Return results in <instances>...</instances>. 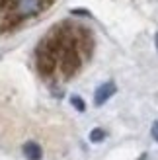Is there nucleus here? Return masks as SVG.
I'll return each mask as SVG.
<instances>
[{
  "label": "nucleus",
  "mask_w": 158,
  "mask_h": 160,
  "mask_svg": "<svg viewBox=\"0 0 158 160\" xmlns=\"http://www.w3.org/2000/svg\"><path fill=\"white\" fill-rule=\"evenodd\" d=\"M51 0H16L14 8L8 14H12L16 20H26L31 16H37L39 12H43L47 6H49Z\"/></svg>",
  "instance_id": "1"
},
{
  "label": "nucleus",
  "mask_w": 158,
  "mask_h": 160,
  "mask_svg": "<svg viewBox=\"0 0 158 160\" xmlns=\"http://www.w3.org/2000/svg\"><path fill=\"white\" fill-rule=\"evenodd\" d=\"M59 65H61V70L67 78L74 76L78 72V68L82 67V57H80V51L78 47H68L65 49L61 55H59Z\"/></svg>",
  "instance_id": "2"
},
{
  "label": "nucleus",
  "mask_w": 158,
  "mask_h": 160,
  "mask_svg": "<svg viewBox=\"0 0 158 160\" xmlns=\"http://www.w3.org/2000/svg\"><path fill=\"white\" fill-rule=\"evenodd\" d=\"M35 55H37V70L43 76H51L55 72V68H57V61H59L57 57H55V53L41 41Z\"/></svg>",
  "instance_id": "3"
},
{
  "label": "nucleus",
  "mask_w": 158,
  "mask_h": 160,
  "mask_svg": "<svg viewBox=\"0 0 158 160\" xmlns=\"http://www.w3.org/2000/svg\"><path fill=\"white\" fill-rule=\"evenodd\" d=\"M115 92H117V88H115L113 82H104L101 86H98L96 94H94V103H96V106H104Z\"/></svg>",
  "instance_id": "4"
},
{
  "label": "nucleus",
  "mask_w": 158,
  "mask_h": 160,
  "mask_svg": "<svg viewBox=\"0 0 158 160\" xmlns=\"http://www.w3.org/2000/svg\"><path fill=\"white\" fill-rule=\"evenodd\" d=\"M23 156H26L27 160H41L43 150H41V147H39L37 142L27 141L26 145H23Z\"/></svg>",
  "instance_id": "5"
},
{
  "label": "nucleus",
  "mask_w": 158,
  "mask_h": 160,
  "mask_svg": "<svg viewBox=\"0 0 158 160\" xmlns=\"http://www.w3.org/2000/svg\"><path fill=\"white\" fill-rule=\"evenodd\" d=\"M106 139V131L104 129H94L92 133H90V141L92 142H101Z\"/></svg>",
  "instance_id": "6"
},
{
  "label": "nucleus",
  "mask_w": 158,
  "mask_h": 160,
  "mask_svg": "<svg viewBox=\"0 0 158 160\" xmlns=\"http://www.w3.org/2000/svg\"><path fill=\"white\" fill-rule=\"evenodd\" d=\"M70 103H72L78 111H84L86 109V103H84V100L80 98V96H72V98H70Z\"/></svg>",
  "instance_id": "7"
},
{
  "label": "nucleus",
  "mask_w": 158,
  "mask_h": 160,
  "mask_svg": "<svg viewBox=\"0 0 158 160\" xmlns=\"http://www.w3.org/2000/svg\"><path fill=\"white\" fill-rule=\"evenodd\" d=\"M16 4V0H0V12H10Z\"/></svg>",
  "instance_id": "8"
},
{
  "label": "nucleus",
  "mask_w": 158,
  "mask_h": 160,
  "mask_svg": "<svg viewBox=\"0 0 158 160\" xmlns=\"http://www.w3.org/2000/svg\"><path fill=\"white\" fill-rule=\"evenodd\" d=\"M151 135H152V139L158 142V121L152 123V127H151Z\"/></svg>",
  "instance_id": "9"
},
{
  "label": "nucleus",
  "mask_w": 158,
  "mask_h": 160,
  "mask_svg": "<svg viewBox=\"0 0 158 160\" xmlns=\"http://www.w3.org/2000/svg\"><path fill=\"white\" fill-rule=\"evenodd\" d=\"M156 49H158V33H156Z\"/></svg>",
  "instance_id": "10"
}]
</instances>
